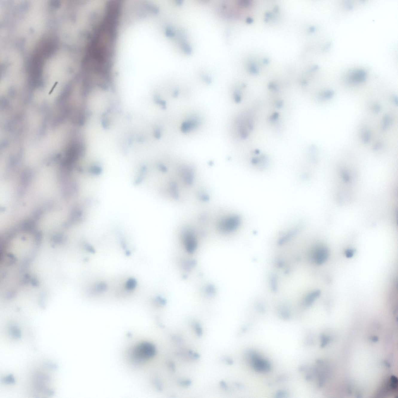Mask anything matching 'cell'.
Returning <instances> with one entry per match:
<instances>
[{
	"instance_id": "cell-1",
	"label": "cell",
	"mask_w": 398,
	"mask_h": 398,
	"mask_svg": "<svg viewBox=\"0 0 398 398\" xmlns=\"http://www.w3.org/2000/svg\"><path fill=\"white\" fill-rule=\"evenodd\" d=\"M156 350L153 345L142 343L132 351V359L137 362H142L155 356Z\"/></svg>"
},
{
	"instance_id": "cell-2",
	"label": "cell",
	"mask_w": 398,
	"mask_h": 398,
	"mask_svg": "<svg viewBox=\"0 0 398 398\" xmlns=\"http://www.w3.org/2000/svg\"><path fill=\"white\" fill-rule=\"evenodd\" d=\"M367 73L365 70L362 68L351 70L347 74L346 81L349 85L356 86L361 85L366 81Z\"/></svg>"
},
{
	"instance_id": "cell-3",
	"label": "cell",
	"mask_w": 398,
	"mask_h": 398,
	"mask_svg": "<svg viewBox=\"0 0 398 398\" xmlns=\"http://www.w3.org/2000/svg\"><path fill=\"white\" fill-rule=\"evenodd\" d=\"M329 255V251L327 248L321 246L317 248L313 251L312 258L314 262L321 265L327 260Z\"/></svg>"
},
{
	"instance_id": "cell-4",
	"label": "cell",
	"mask_w": 398,
	"mask_h": 398,
	"mask_svg": "<svg viewBox=\"0 0 398 398\" xmlns=\"http://www.w3.org/2000/svg\"><path fill=\"white\" fill-rule=\"evenodd\" d=\"M240 220L239 217L233 216L227 219L220 224V230L223 232L233 231L239 226Z\"/></svg>"
},
{
	"instance_id": "cell-5",
	"label": "cell",
	"mask_w": 398,
	"mask_h": 398,
	"mask_svg": "<svg viewBox=\"0 0 398 398\" xmlns=\"http://www.w3.org/2000/svg\"><path fill=\"white\" fill-rule=\"evenodd\" d=\"M183 242L188 252L193 253L196 249L197 241L195 237L191 232H187L185 233L183 237Z\"/></svg>"
},
{
	"instance_id": "cell-6",
	"label": "cell",
	"mask_w": 398,
	"mask_h": 398,
	"mask_svg": "<svg viewBox=\"0 0 398 398\" xmlns=\"http://www.w3.org/2000/svg\"><path fill=\"white\" fill-rule=\"evenodd\" d=\"M253 361L254 366L256 370L263 371H266L269 369V365L265 360L257 358L256 356L253 357Z\"/></svg>"
},
{
	"instance_id": "cell-7",
	"label": "cell",
	"mask_w": 398,
	"mask_h": 398,
	"mask_svg": "<svg viewBox=\"0 0 398 398\" xmlns=\"http://www.w3.org/2000/svg\"><path fill=\"white\" fill-rule=\"evenodd\" d=\"M321 292L319 290H316L310 293L304 299L303 304L306 307H309L312 305L315 299L321 295Z\"/></svg>"
},
{
	"instance_id": "cell-8",
	"label": "cell",
	"mask_w": 398,
	"mask_h": 398,
	"mask_svg": "<svg viewBox=\"0 0 398 398\" xmlns=\"http://www.w3.org/2000/svg\"><path fill=\"white\" fill-rule=\"evenodd\" d=\"M107 286L105 282H98L92 287L91 294L93 295H98L107 291Z\"/></svg>"
},
{
	"instance_id": "cell-9",
	"label": "cell",
	"mask_w": 398,
	"mask_h": 398,
	"mask_svg": "<svg viewBox=\"0 0 398 398\" xmlns=\"http://www.w3.org/2000/svg\"><path fill=\"white\" fill-rule=\"evenodd\" d=\"M372 132L369 128L364 127L362 129L360 138L362 142L364 144H367L371 141Z\"/></svg>"
},
{
	"instance_id": "cell-10",
	"label": "cell",
	"mask_w": 398,
	"mask_h": 398,
	"mask_svg": "<svg viewBox=\"0 0 398 398\" xmlns=\"http://www.w3.org/2000/svg\"><path fill=\"white\" fill-rule=\"evenodd\" d=\"M335 94V92L334 91L327 89L320 93L318 95L317 98L321 101L329 100L334 98Z\"/></svg>"
},
{
	"instance_id": "cell-11",
	"label": "cell",
	"mask_w": 398,
	"mask_h": 398,
	"mask_svg": "<svg viewBox=\"0 0 398 398\" xmlns=\"http://www.w3.org/2000/svg\"><path fill=\"white\" fill-rule=\"evenodd\" d=\"M393 120L392 117L389 115H386L383 116L382 119L381 129L383 132H386L389 129L393 123Z\"/></svg>"
},
{
	"instance_id": "cell-12",
	"label": "cell",
	"mask_w": 398,
	"mask_h": 398,
	"mask_svg": "<svg viewBox=\"0 0 398 398\" xmlns=\"http://www.w3.org/2000/svg\"><path fill=\"white\" fill-rule=\"evenodd\" d=\"M137 285V282L135 278H129L126 283L125 288L128 291H132L136 288Z\"/></svg>"
},
{
	"instance_id": "cell-13",
	"label": "cell",
	"mask_w": 398,
	"mask_h": 398,
	"mask_svg": "<svg viewBox=\"0 0 398 398\" xmlns=\"http://www.w3.org/2000/svg\"><path fill=\"white\" fill-rule=\"evenodd\" d=\"M193 327L194 331L198 337H202L203 335V329L202 325L198 322H194L193 324Z\"/></svg>"
},
{
	"instance_id": "cell-14",
	"label": "cell",
	"mask_w": 398,
	"mask_h": 398,
	"mask_svg": "<svg viewBox=\"0 0 398 398\" xmlns=\"http://www.w3.org/2000/svg\"><path fill=\"white\" fill-rule=\"evenodd\" d=\"M277 277L276 275L273 274L271 277L270 283L272 290L274 292H276L278 290V282H277Z\"/></svg>"
},
{
	"instance_id": "cell-15",
	"label": "cell",
	"mask_w": 398,
	"mask_h": 398,
	"mask_svg": "<svg viewBox=\"0 0 398 398\" xmlns=\"http://www.w3.org/2000/svg\"><path fill=\"white\" fill-rule=\"evenodd\" d=\"M178 383L182 387H187L191 385L192 382L190 379H180L179 380Z\"/></svg>"
},
{
	"instance_id": "cell-16",
	"label": "cell",
	"mask_w": 398,
	"mask_h": 398,
	"mask_svg": "<svg viewBox=\"0 0 398 398\" xmlns=\"http://www.w3.org/2000/svg\"><path fill=\"white\" fill-rule=\"evenodd\" d=\"M186 354L187 355L188 357L192 360H198L200 357V355L197 353L194 352L193 351L190 350L187 351V354Z\"/></svg>"
},
{
	"instance_id": "cell-17",
	"label": "cell",
	"mask_w": 398,
	"mask_h": 398,
	"mask_svg": "<svg viewBox=\"0 0 398 398\" xmlns=\"http://www.w3.org/2000/svg\"><path fill=\"white\" fill-rule=\"evenodd\" d=\"M371 109L373 112L375 114H378L382 110V106L379 103H373L372 105Z\"/></svg>"
},
{
	"instance_id": "cell-18",
	"label": "cell",
	"mask_w": 398,
	"mask_h": 398,
	"mask_svg": "<svg viewBox=\"0 0 398 398\" xmlns=\"http://www.w3.org/2000/svg\"><path fill=\"white\" fill-rule=\"evenodd\" d=\"M383 144L382 142H376L375 144L373 145L372 149L373 151H378L382 150V148L383 147Z\"/></svg>"
},
{
	"instance_id": "cell-19",
	"label": "cell",
	"mask_w": 398,
	"mask_h": 398,
	"mask_svg": "<svg viewBox=\"0 0 398 398\" xmlns=\"http://www.w3.org/2000/svg\"><path fill=\"white\" fill-rule=\"evenodd\" d=\"M354 254L355 250L353 249H348L346 250L345 252V254L346 257L348 258L352 257L354 255Z\"/></svg>"
},
{
	"instance_id": "cell-20",
	"label": "cell",
	"mask_w": 398,
	"mask_h": 398,
	"mask_svg": "<svg viewBox=\"0 0 398 398\" xmlns=\"http://www.w3.org/2000/svg\"><path fill=\"white\" fill-rule=\"evenodd\" d=\"M220 385L222 388L223 389H224V391H229V388L228 387L227 384L226 383V382H224V381H220Z\"/></svg>"
},
{
	"instance_id": "cell-21",
	"label": "cell",
	"mask_w": 398,
	"mask_h": 398,
	"mask_svg": "<svg viewBox=\"0 0 398 398\" xmlns=\"http://www.w3.org/2000/svg\"><path fill=\"white\" fill-rule=\"evenodd\" d=\"M155 302L156 304H164V300H163L162 298L158 297L155 299Z\"/></svg>"
},
{
	"instance_id": "cell-22",
	"label": "cell",
	"mask_w": 398,
	"mask_h": 398,
	"mask_svg": "<svg viewBox=\"0 0 398 398\" xmlns=\"http://www.w3.org/2000/svg\"><path fill=\"white\" fill-rule=\"evenodd\" d=\"M279 114L277 113H275L272 116H271L269 120L271 121H273L275 120H277L278 118Z\"/></svg>"
},
{
	"instance_id": "cell-23",
	"label": "cell",
	"mask_w": 398,
	"mask_h": 398,
	"mask_svg": "<svg viewBox=\"0 0 398 398\" xmlns=\"http://www.w3.org/2000/svg\"><path fill=\"white\" fill-rule=\"evenodd\" d=\"M169 365H170V370H172V371L174 372L176 370V365H175L174 362L173 361H171Z\"/></svg>"
},
{
	"instance_id": "cell-24",
	"label": "cell",
	"mask_w": 398,
	"mask_h": 398,
	"mask_svg": "<svg viewBox=\"0 0 398 398\" xmlns=\"http://www.w3.org/2000/svg\"><path fill=\"white\" fill-rule=\"evenodd\" d=\"M276 105L277 107H278V108H281L282 106L283 102L281 101H278V102H277V103H276Z\"/></svg>"
},
{
	"instance_id": "cell-25",
	"label": "cell",
	"mask_w": 398,
	"mask_h": 398,
	"mask_svg": "<svg viewBox=\"0 0 398 398\" xmlns=\"http://www.w3.org/2000/svg\"><path fill=\"white\" fill-rule=\"evenodd\" d=\"M225 360L228 364H231L232 363V361H231L229 359L227 358H226V359H225Z\"/></svg>"
}]
</instances>
